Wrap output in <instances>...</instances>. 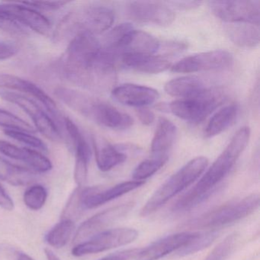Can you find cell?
Returning <instances> with one entry per match:
<instances>
[{
	"label": "cell",
	"instance_id": "1",
	"mask_svg": "<svg viewBox=\"0 0 260 260\" xmlns=\"http://www.w3.org/2000/svg\"><path fill=\"white\" fill-rule=\"evenodd\" d=\"M250 129L243 127L237 131L226 148L215 159L200 180L173 206L175 212L191 209L211 196L217 185L228 176L249 144Z\"/></svg>",
	"mask_w": 260,
	"mask_h": 260
},
{
	"label": "cell",
	"instance_id": "2",
	"mask_svg": "<svg viewBox=\"0 0 260 260\" xmlns=\"http://www.w3.org/2000/svg\"><path fill=\"white\" fill-rule=\"evenodd\" d=\"M101 48L95 35L79 31L68 45L63 60L65 74L71 80L87 83L94 76V67Z\"/></svg>",
	"mask_w": 260,
	"mask_h": 260
},
{
	"label": "cell",
	"instance_id": "3",
	"mask_svg": "<svg viewBox=\"0 0 260 260\" xmlns=\"http://www.w3.org/2000/svg\"><path fill=\"white\" fill-rule=\"evenodd\" d=\"M208 164V159L205 156H198L187 162L153 193L141 209V215L147 217L156 212L170 199L199 179Z\"/></svg>",
	"mask_w": 260,
	"mask_h": 260
},
{
	"label": "cell",
	"instance_id": "4",
	"mask_svg": "<svg viewBox=\"0 0 260 260\" xmlns=\"http://www.w3.org/2000/svg\"><path fill=\"white\" fill-rule=\"evenodd\" d=\"M259 206V194H252L240 200L217 207L185 223L190 229H217L250 215Z\"/></svg>",
	"mask_w": 260,
	"mask_h": 260
},
{
	"label": "cell",
	"instance_id": "5",
	"mask_svg": "<svg viewBox=\"0 0 260 260\" xmlns=\"http://www.w3.org/2000/svg\"><path fill=\"white\" fill-rule=\"evenodd\" d=\"M224 101L219 91L205 89L198 95L172 102L170 112L178 118L191 123H200Z\"/></svg>",
	"mask_w": 260,
	"mask_h": 260
},
{
	"label": "cell",
	"instance_id": "6",
	"mask_svg": "<svg viewBox=\"0 0 260 260\" xmlns=\"http://www.w3.org/2000/svg\"><path fill=\"white\" fill-rule=\"evenodd\" d=\"M138 237V231L134 228L106 230L83 243L75 245L73 248L72 254L74 256L80 257L104 252L132 243Z\"/></svg>",
	"mask_w": 260,
	"mask_h": 260
},
{
	"label": "cell",
	"instance_id": "7",
	"mask_svg": "<svg viewBox=\"0 0 260 260\" xmlns=\"http://www.w3.org/2000/svg\"><path fill=\"white\" fill-rule=\"evenodd\" d=\"M0 98L22 109L32 120L37 130L52 141L61 140L60 130L49 115L34 100L13 91H0Z\"/></svg>",
	"mask_w": 260,
	"mask_h": 260
},
{
	"label": "cell",
	"instance_id": "8",
	"mask_svg": "<svg viewBox=\"0 0 260 260\" xmlns=\"http://www.w3.org/2000/svg\"><path fill=\"white\" fill-rule=\"evenodd\" d=\"M208 5L217 18L228 23L246 22L259 25L260 2L258 0L210 1Z\"/></svg>",
	"mask_w": 260,
	"mask_h": 260
},
{
	"label": "cell",
	"instance_id": "9",
	"mask_svg": "<svg viewBox=\"0 0 260 260\" xmlns=\"http://www.w3.org/2000/svg\"><path fill=\"white\" fill-rule=\"evenodd\" d=\"M234 57L223 50H214L188 56L171 67V71L179 74H191L201 71H219L232 66Z\"/></svg>",
	"mask_w": 260,
	"mask_h": 260
},
{
	"label": "cell",
	"instance_id": "10",
	"mask_svg": "<svg viewBox=\"0 0 260 260\" xmlns=\"http://www.w3.org/2000/svg\"><path fill=\"white\" fill-rule=\"evenodd\" d=\"M135 206L134 202H127L108 208L95 214L83 222L76 232L74 238L75 245L83 243L100 233L106 231L115 222L125 217Z\"/></svg>",
	"mask_w": 260,
	"mask_h": 260
},
{
	"label": "cell",
	"instance_id": "11",
	"mask_svg": "<svg viewBox=\"0 0 260 260\" xmlns=\"http://www.w3.org/2000/svg\"><path fill=\"white\" fill-rule=\"evenodd\" d=\"M81 115L94 122L115 130H125L132 127L133 118L109 103L89 97Z\"/></svg>",
	"mask_w": 260,
	"mask_h": 260
},
{
	"label": "cell",
	"instance_id": "12",
	"mask_svg": "<svg viewBox=\"0 0 260 260\" xmlns=\"http://www.w3.org/2000/svg\"><path fill=\"white\" fill-rule=\"evenodd\" d=\"M0 16L39 34L45 36L51 30V22L44 15L24 4H0Z\"/></svg>",
	"mask_w": 260,
	"mask_h": 260
},
{
	"label": "cell",
	"instance_id": "13",
	"mask_svg": "<svg viewBox=\"0 0 260 260\" xmlns=\"http://www.w3.org/2000/svg\"><path fill=\"white\" fill-rule=\"evenodd\" d=\"M127 11L132 19L142 23L168 26L175 20L174 13L166 2L134 1L129 3Z\"/></svg>",
	"mask_w": 260,
	"mask_h": 260
},
{
	"label": "cell",
	"instance_id": "14",
	"mask_svg": "<svg viewBox=\"0 0 260 260\" xmlns=\"http://www.w3.org/2000/svg\"><path fill=\"white\" fill-rule=\"evenodd\" d=\"M199 232H181L171 234L141 249L135 260H158L165 255L179 250L191 243Z\"/></svg>",
	"mask_w": 260,
	"mask_h": 260
},
{
	"label": "cell",
	"instance_id": "15",
	"mask_svg": "<svg viewBox=\"0 0 260 260\" xmlns=\"http://www.w3.org/2000/svg\"><path fill=\"white\" fill-rule=\"evenodd\" d=\"M64 124L75 149L74 179L78 186H83L87 180L88 167L91 157L90 147L80 129L72 120L65 118Z\"/></svg>",
	"mask_w": 260,
	"mask_h": 260
},
{
	"label": "cell",
	"instance_id": "16",
	"mask_svg": "<svg viewBox=\"0 0 260 260\" xmlns=\"http://www.w3.org/2000/svg\"><path fill=\"white\" fill-rule=\"evenodd\" d=\"M112 95L118 103L138 109L147 107L159 98V92L156 89L132 83L114 88Z\"/></svg>",
	"mask_w": 260,
	"mask_h": 260
},
{
	"label": "cell",
	"instance_id": "17",
	"mask_svg": "<svg viewBox=\"0 0 260 260\" xmlns=\"http://www.w3.org/2000/svg\"><path fill=\"white\" fill-rule=\"evenodd\" d=\"M142 181H127L114 185L108 189H101L100 187L85 188L83 205L84 209H92L104 205L117 198L121 197L144 185Z\"/></svg>",
	"mask_w": 260,
	"mask_h": 260
},
{
	"label": "cell",
	"instance_id": "18",
	"mask_svg": "<svg viewBox=\"0 0 260 260\" xmlns=\"http://www.w3.org/2000/svg\"><path fill=\"white\" fill-rule=\"evenodd\" d=\"M0 89H4L3 90H16L27 94L39 100L52 115H57L58 110L54 100L32 82L12 74L0 73Z\"/></svg>",
	"mask_w": 260,
	"mask_h": 260
},
{
	"label": "cell",
	"instance_id": "19",
	"mask_svg": "<svg viewBox=\"0 0 260 260\" xmlns=\"http://www.w3.org/2000/svg\"><path fill=\"white\" fill-rule=\"evenodd\" d=\"M115 22V14L109 8L93 7L85 10L77 22L78 31H87L91 34H101L108 31Z\"/></svg>",
	"mask_w": 260,
	"mask_h": 260
},
{
	"label": "cell",
	"instance_id": "20",
	"mask_svg": "<svg viewBox=\"0 0 260 260\" xmlns=\"http://www.w3.org/2000/svg\"><path fill=\"white\" fill-rule=\"evenodd\" d=\"M0 153L7 157L25 162L40 173L50 171L53 167L51 161L42 153L31 149L18 147L4 140H0Z\"/></svg>",
	"mask_w": 260,
	"mask_h": 260
},
{
	"label": "cell",
	"instance_id": "21",
	"mask_svg": "<svg viewBox=\"0 0 260 260\" xmlns=\"http://www.w3.org/2000/svg\"><path fill=\"white\" fill-rule=\"evenodd\" d=\"M160 42L148 33L133 29L121 42L117 55L123 54H155L159 51Z\"/></svg>",
	"mask_w": 260,
	"mask_h": 260
},
{
	"label": "cell",
	"instance_id": "22",
	"mask_svg": "<svg viewBox=\"0 0 260 260\" xmlns=\"http://www.w3.org/2000/svg\"><path fill=\"white\" fill-rule=\"evenodd\" d=\"M120 59L126 68L144 74H159L172 67L167 58L155 54H123Z\"/></svg>",
	"mask_w": 260,
	"mask_h": 260
},
{
	"label": "cell",
	"instance_id": "23",
	"mask_svg": "<svg viewBox=\"0 0 260 260\" xmlns=\"http://www.w3.org/2000/svg\"><path fill=\"white\" fill-rule=\"evenodd\" d=\"M93 147L97 167L101 171H110L127 159L125 153L120 151L103 138L95 137Z\"/></svg>",
	"mask_w": 260,
	"mask_h": 260
},
{
	"label": "cell",
	"instance_id": "24",
	"mask_svg": "<svg viewBox=\"0 0 260 260\" xmlns=\"http://www.w3.org/2000/svg\"><path fill=\"white\" fill-rule=\"evenodd\" d=\"M225 30L231 42L240 48H253L259 44V25L246 22L228 23Z\"/></svg>",
	"mask_w": 260,
	"mask_h": 260
},
{
	"label": "cell",
	"instance_id": "25",
	"mask_svg": "<svg viewBox=\"0 0 260 260\" xmlns=\"http://www.w3.org/2000/svg\"><path fill=\"white\" fill-rule=\"evenodd\" d=\"M177 134L176 125L170 120L160 118L151 143V152L156 156H167L174 144Z\"/></svg>",
	"mask_w": 260,
	"mask_h": 260
},
{
	"label": "cell",
	"instance_id": "26",
	"mask_svg": "<svg viewBox=\"0 0 260 260\" xmlns=\"http://www.w3.org/2000/svg\"><path fill=\"white\" fill-rule=\"evenodd\" d=\"M164 89L168 95L184 99L198 95L206 88L199 77L186 76L170 80Z\"/></svg>",
	"mask_w": 260,
	"mask_h": 260
},
{
	"label": "cell",
	"instance_id": "27",
	"mask_svg": "<svg viewBox=\"0 0 260 260\" xmlns=\"http://www.w3.org/2000/svg\"><path fill=\"white\" fill-rule=\"evenodd\" d=\"M238 112V106L236 104L228 105L216 112L205 127V138H214L224 132L235 121Z\"/></svg>",
	"mask_w": 260,
	"mask_h": 260
},
{
	"label": "cell",
	"instance_id": "28",
	"mask_svg": "<svg viewBox=\"0 0 260 260\" xmlns=\"http://www.w3.org/2000/svg\"><path fill=\"white\" fill-rule=\"evenodd\" d=\"M36 179V175L28 169L14 165L0 156V179L13 185H25Z\"/></svg>",
	"mask_w": 260,
	"mask_h": 260
},
{
	"label": "cell",
	"instance_id": "29",
	"mask_svg": "<svg viewBox=\"0 0 260 260\" xmlns=\"http://www.w3.org/2000/svg\"><path fill=\"white\" fill-rule=\"evenodd\" d=\"M74 229L75 224L74 221L61 220L47 234L45 240L53 247H63L71 240Z\"/></svg>",
	"mask_w": 260,
	"mask_h": 260
},
{
	"label": "cell",
	"instance_id": "30",
	"mask_svg": "<svg viewBox=\"0 0 260 260\" xmlns=\"http://www.w3.org/2000/svg\"><path fill=\"white\" fill-rule=\"evenodd\" d=\"M168 160V156H156L152 159H147L141 162L134 170V180L142 181L148 179L159 171Z\"/></svg>",
	"mask_w": 260,
	"mask_h": 260
},
{
	"label": "cell",
	"instance_id": "31",
	"mask_svg": "<svg viewBox=\"0 0 260 260\" xmlns=\"http://www.w3.org/2000/svg\"><path fill=\"white\" fill-rule=\"evenodd\" d=\"M84 192L85 188L83 186H78L76 188L63 208L61 220H70L74 222L76 219L80 217L82 211L84 210L83 205Z\"/></svg>",
	"mask_w": 260,
	"mask_h": 260
},
{
	"label": "cell",
	"instance_id": "32",
	"mask_svg": "<svg viewBox=\"0 0 260 260\" xmlns=\"http://www.w3.org/2000/svg\"><path fill=\"white\" fill-rule=\"evenodd\" d=\"M133 29L134 27L130 23H122L117 25L106 35L104 45H101V48L117 54L116 51L120 44L124 40L125 36Z\"/></svg>",
	"mask_w": 260,
	"mask_h": 260
},
{
	"label": "cell",
	"instance_id": "33",
	"mask_svg": "<svg viewBox=\"0 0 260 260\" xmlns=\"http://www.w3.org/2000/svg\"><path fill=\"white\" fill-rule=\"evenodd\" d=\"M0 127L6 128L5 131H17L30 134L36 132V129L25 120L3 109H0Z\"/></svg>",
	"mask_w": 260,
	"mask_h": 260
},
{
	"label": "cell",
	"instance_id": "34",
	"mask_svg": "<svg viewBox=\"0 0 260 260\" xmlns=\"http://www.w3.org/2000/svg\"><path fill=\"white\" fill-rule=\"evenodd\" d=\"M217 237V233L215 231H208V232L200 234L194 238L191 243L178 250V253L180 255H188L199 252L212 244L213 242Z\"/></svg>",
	"mask_w": 260,
	"mask_h": 260
},
{
	"label": "cell",
	"instance_id": "35",
	"mask_svg": "<svg viewBox=\"0 0 260 260\" xmlns=\"http://www.w3.org/2000/svg\"><path fill=\"white\" fill-rule=\"evenodd\" d=\"M48 198V191L42 185H34L28 188L24 194L25 205L29 209L39 211L45 205Z\"/></svg>",
	"mask_w": 260,
	"mask_h": 260
},
{
	"label": "cell",
	"instance_id": "36",
	"mask_svg": "<svg viewBox=\"0 0 260 260\" xmlns=\"http://www.w3.org/2000/svg\"><path fill=\"white\" fill-rule=\"evenodd\" d=\"M237 235L232 234L220 242L204 260H224L234 249L237 243Z\"/></svg>",
	"mask_w": 260,
	"mask_h": 260
},
{
	"label": "cell",
	"instance_id": "37",
	"mask_svg": "<svg viewBox=\"0 0 260 260\" xmlns=\"http://www.w3.org/2000/svg\"><path fill=\"white\" fill-rule=\"evenodd\" d=\"M4 133L9 138L16 140L25 145L32 148L38 149L42 151H47L48 147L46 144L37 137L34 136L32 134L27 132H17V131H4Z\"/></svg>",
	"mask_w": 260,
	"mask_h": 260
},
{
	"label": "cell",
	"instance_id": "38",
	"mask_svg": "<svg viewBox=\"0 0 260 260\" xmlns=\"http://www.w3.org/2000/svg\"><path fill=\"white\" fill-rule=\"evenodd\" d=\"M0 30L13 36H25L27 34L25 28L22 25L0 16Z\"/></svg>",
	"mask_w": 260,
	"mask_h": 260
},
{
	"label": "cell",
	"instance_id": "39",
	"mask_svg": "<svg viewBox=\"0 0 260 260\" xmlns=\"http://www.w3.org/2000/svg\"><path fill=\"white\" fill-rule=\"evenodd\" d=\"M19 51V47L12 42L0 40V60H9Z\"/></svg>",
	"mask_w": 260,
	"mask_h": 260
},
{
	"label": "cell",
	"instance_id": "40",
	"mask_svg": "<svg viewBox=\"0 0 260 260\" xmlns=\"http://www.w3.org/2000/svg\"><path fill=\"white\" fill-rule=\"evenodd\" d=\"M141 249H129L106 255L100 260H130L135 258Z\"/></svg>",
	"mask_w": 260,
	"mask_h": 260
},
{
	"label": "cell",
	"instance_id": "41",
	"mask_svg": "<svg viewBox=\"0 0 260 260\" xmlns=\"http://www.w3.org/2000/svg\"><path fill=\"white\" fill-rule=\"evenodd\" d=\"M25 5L31 8L39 9L42 10H57L68 4V2H25L22 3Z\"/></svg>",
	"mask_w": 260,
	"mask_h": 260
},
{
	"label": "cell",
	"instance_id": "42",
	"mask_svg": "<svg viewBox=\"0 0 260 260\" xmlns=\"http://www.w3.org/2000/svg\"><path fill=\"white\" fill-rule=\"evenodd\" d=\"M138 118L144 125H150L156 119L155 114L147 107L140 108L137 112Z\"/></svg>",
	"mask_w": 260,
	"mask_h": 260
},
{
	"label": "cell",
	"instance_id": "43",
	"mask_svg": "<svg viewBox=\"0 0 260 260\" xmlns=\"http://www.w3.org/2000/svg\"><path fill=\"white\" fill-rule=\"evenodd\" d=\"M166 4L178 10H188L198 8L202 5V3L199 1H169Z\"/></svg>",
	"mask_w": 260,
	"mask_h": 260
},
{
	"label": "cell",
	"instance_id": "44",
	"mask_svg": "<svg viewBox=\"0 0 260 260\" xmlns=\"http://www.w3.org/2000/svg\"><path fill=\"white\" fill-rule=\"evenodd\" d=\"M0 207H2L7 211H12L14 208V202L1 183H0Z\"/></svg>",
	"mask_w": 260,
	"mask_h": 260
},
{
	"label": "cell",
	"instance_id": "45",
	"mask_svg": "<svg viewBox=\"0 0 260 260\" xmlns=\"http://www.w3.org/2000/svg\"><path fill=\"white\" fill-rule=\"evenodd\" d=\"M185 48H186V45L185 44L179 43V42H168V43H166L165 45L162 46V49L160 50L165 51L166 54L169 55V54H174L176 53L182 52Z\"/></svg>",
	"mask_w": 260,
	"mask_h": 260
},
{
	"label": "cell",
	"instance_id": "46",
	"mask_svg": "<svg viewBox=\"0 0 260 260\" xmlns=\"http://www.w3.org/2000/svg\"><path fill=\"white\" fill-rule=\"evenodd\" d=\"M45 253L48 260H60V258L51 249H48V248L45 249Z\"/></svg>",
	"mask_w": 260,
	"mask_h": 260
},
{
	"label": "cell",
	"instance_id": "47",
	"mask_svg": "<svg viewBox=\"0 0 260 260\" xmlns=\"http://www.w3.org/2000/svg\"><path fill=\"white\" fill-rule=\"evenodd\" d=\"M18 260H34L31 256L25 253H20L19 255Z\"/></svg>",
	"mask_w": 260,
	"mask_h": 260
}]
</instances>
